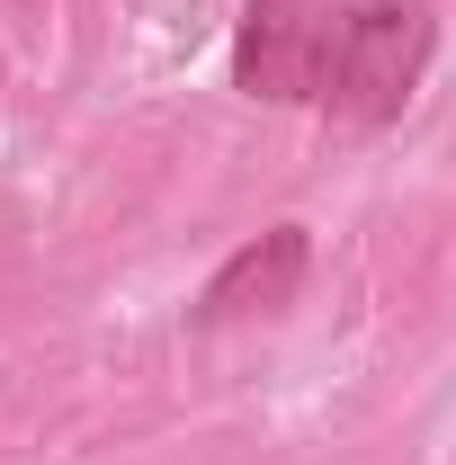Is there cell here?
I'll return each instance as SVG.
<instances>
[{"mask_svg": "<svg viewBox=\"0 0 456 465\" xmlns=\"http://www.w3.org/2000/svg\"><path fill=\"white\" fill-rule=\"evenodd\" d=\"M430 36H439L430 0H358V9H341V63H332V90H322L332 116L394 125L402 99L430 72Z\"/></svg>", "mask_w": 456, "mask_h": 465, "instance_id": "cell-1", "label": "cell"}, {"mask_svg": "<svg viewBox=\"0 0 456 465\" xmlns=\"http://www.w3.org/2000/svg\"><path fill=\"white\" fill-rule=\"evenodd\" d=\"M341 63V9L332 0H251L233 27V90L269 99V108H304L332 90Z\"/></svg>", "mask_w": 456, "mask_h": 465, "instance_id": "cell-2", "label": "cell"}, {"mask_svg": "<svg viewBox=\"0 0 456 465\" xmlns=\"http://www.w3.org/2000/svg\"><path fill=\"white\" fill-rule=\"evenodd\" d=\"M304 269H313V232L304 224H269L251 232L242 251H233L224 269L197 287V304H188V322L197 331H233V322H278L286 304L304 295Z\"/></svg>", "mask_w": 456, "mask_h": 465, "instance_id": "cell-3", "label": "cell"}]
</instances>
